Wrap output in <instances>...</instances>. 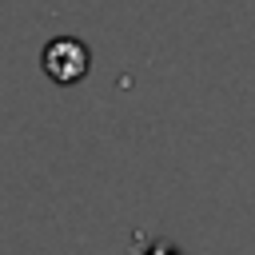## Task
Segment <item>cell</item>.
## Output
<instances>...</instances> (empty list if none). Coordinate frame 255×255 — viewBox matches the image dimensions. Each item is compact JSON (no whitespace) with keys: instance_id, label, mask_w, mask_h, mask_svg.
Segmentation results:
<instances>
[{"instance_id":"cell-2","label":"cell","mask_w":255,"mask_h":255,"mask_svg":"<svg viewBox=\"0 0 255 255\" xmlns=\"http://www.w3.org/2000/svg\"><path fill=\"white\" fill-rule=\"evenodd\" d=\"M147 255H179V251H175V247H167V243H159V247H151Z\"/></svg>"},{"instance_id":"cell-1","label":"cell","mask_w":255,"mask_h":255,"mask_svg":"<svg viewBox=\"0 0 255 255\" xmlns=\"http://www.w3.org/2000/svg\"><path fill=\"white\" fill-rule=\"evenodd\" d=\"M40 64H44V72H48L56 84H80V80L88 76V68H92V52H88V44L76 40V36H56V40L44 48Z\"/></svg>"}]
</instances>
